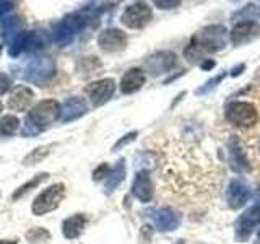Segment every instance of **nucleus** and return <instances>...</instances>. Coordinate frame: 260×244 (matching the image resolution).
I'll use <instances>...</instances> for the list:
<instances>
[{
    "mask_svg": "<svg viewBox=\"0 0 260 244\" xmlns=\"http://www.w3.org/2000/svg\"><path fill=\"white\" fill-rule=\"evenodd\" d=\"M228 39L230 33L223 24H208L190 39V43L184 49V55L189 62L197 64L199 60H205L207 54L221 51L228 44Z\"/></svg>",
    "mask_w": 260,
    "mask_h": 244,
    "instance_id": "nucleus-1",
    "label": "nucleus"
},
{
    "mask_svg": "<svg viewBox=\"0 0 260 244\" xmlns=\"http://www.w3.org/2000/svg\"><path fill=\"white\" fill-rule=\"evenodd\" d=\"M60 119V103L55 100H43L36 103L24 117L21 127L23 137H36Z\"/></svg>",
    "mask_w": 260,
    "mask_h": 244,
    "instance_id": "nucleus-2",
    "label": "nucleus"
},
{
    "mask_svg": "<svg viewBox=\"0 0 260 244\" xmlns=\"http://www.w3.org/2000/svg\"><path fill=\"white\" fill-rule=\"evenodd\" d=\"M57 75V64L51 55H35L20 69V77L36 86H47Z\"/></svg>",
    "mask_w": 260,
    "mask_h": 244,
    "instance_id": "nucleus-3",
    "label": "nucleus"
},
{
    "mask_svg": "<svg viewBox=\"0 0 260 244\" xmlns=\"http://www.w3.org/2000/svg\"><path fill=\"white\" fill-rule=\"evenodd\" d=\"M86 26H91L88 16L81 10L72 12L69 15H65L59 23H55V26L52 29V41L59 47H65Z\"/></svg>",
    "mask_w": 260,
    "mask_h": 244,
    "instance_id": "nucleus-4",
    "label": "nucleus"
},
{
    "mask_svg": "<svg viewBox=\"0 0 260 244\" xmlns=\"http://www.w3.org/2000/svg\"><path fill=\"white\" fill-rule=\"evenodd\" d=\"M52 38L49 36V33L41 31V29H32V31H20L16 35L12 43L8 44V55L16 59L24 52L36 54L39 51L46 49L51 44Z\"/></svg>",
    "mask_w": 260,
    "mask_h": 244,
    "instance_id": "nucleus-5",
    "label": "nucleus"
},
{
    "mask_svg": "<svg viewBox=\"0 0 260 244\" xmlns=\"http://www.w3.org/2000/svg\"><path fill=\"white\" fill-rule=\"evenodd\" d=\"M65 195H67V187H65L63 182H55V184L47 186L46 189L41 191L35 197V200H32L31 203L32 215L43 217L57 210L60 207V203L63 202Z\"/></svg>",
    "mask_w": 260,
    "mask_h": 244,
    "instance_id": "nucleus-6",
    "label": "nucleus"
},
{
    "mask_svg": "<svg viewBox=\"0 0 260 244\" xmlns=\"http://www.w3.org/2000/svg\"><path fill=\"white\" fill-rule=\"evenodd\" d=\"M226 119L236 127H252L257 124L258 112L252 103L234 101L226 108Z\"/></svg>",
    "mask_w": 260,
    "mask_h": 244,
    "instance_id": "nucleus-7",
    "label": "nucleus"
},
{
    "mask_svg": "<svg viewBox=\"0 0 260 244\" xmlns=\"http://www.w3.org/2000/svg\"><path fill=\"white\" fill-rule=\"evenodd\" d=\"M153 18V12L148 4L145 2H135L125 7L124 13L120 16V21L124 26L130 29H142L148 24Z\"/></svg>",
    "mask_w": 260,
    "mask_h": 244,
    "instance_id": "nucleus-8",
    "label": "nucleus"
},
{
    "mask_svg": "<svg viewBox=\"0 0 260 244\" xmlns=\"http://www.w3.org/2000/svg\"><path fill=\"white\" fill-rule=\"evenodd\" d=\"M85 93L88 95L93 108H101V106L108 103L114 96V93H116V81H114V78L94 80L85 86Z\"/></svg>",
    "mask_w": 260,
    "mask_h": 244,
    "instance_id": "nucleus-9",
    "label": "nucleus"
},
{
    "mask_svg": "<svg viewBox=\"0 0 260 244\" xmlns=\"http://www.w3.org/2000/svg\"><path fill=\"white\" fill-rule=\"evenodd\" d=\"M177 65V57L174 52L169 51H159L151 54L148 59L145 60L143 69L146 73H150L151 77H158L162 73L171 72Z\"/></svg>",
    "mask_w": 260,
    "mask_h": 244,
    "instance_id": "nucleus-10",
    "label": "nucleus"
},
{
    "mask_svg": "<svg viewBox=\"0 0 260 244\" xmlns=\"http://www.w3.org/2000/svg\"><path fill=\"white\" fill-rule=\"evenodd\" d=\"M260 36V24L255 20H242L236 23L231 33L230 39L234 46H244L255 41Z\"/></svg>",
    "mask_w": 260,
    "mask_h": 244,
    "instance_id": "nucleus-11",
    "label": "nucleus"
},
{
    "mask_svg": "<svg viewBox=\"0 0 260 244\" xmlns=\"http://www.w3.org/2000/svg\"><path fill=\"white\" fill-rule=\"evenodd\" d=\"M127 35L119 28H106L98 35V46L104 52H120L127 47Z\"/></svg>",
    "mask_w": 260,
    "mask_h": 244,
    "instance_id": "nucleus-12",
    "label": "nucleus"
},
{
    "mask_svg": "<svg viewBox=\"0 0 260 244\" xmlns=\"http://www.w3.org/2000/svg\"><path fill=\"white\" fill-rule=\"evenodd\" d=\"M258 223H260V202L247 208L242 214V217L238 220V225H236V236H238V239L241 241L249 239V236L254 233Z\"/></svg>",
    "mask_w": 260,
    "mask_h": 244,
    "instance_id": "nucleus-13",
    "label": "nucleus"
},
{
    "mask_svg": "<svg viewBox=\"0 0 260 244\" xmlns=\"http://www.w3.org/2000/svg\"><path fill=\"white\" fill-rule=\"evenodd\" d=\"M88 112V103L81 96H70L60 104V120L63 124H69L80 117H83Z\"/></svg>",
    "mask_w": 260,
    "mask_h": 244,
    "instance_id": "nucleus-14",
    "label": "nucleus"
},
{
    "mask_svg": "<svg viewBox=\"0 0 260 244\" xmlns=\"http://www.w3.org/2000/svg\"><path fill=\"white\" fill-rule=\"evenodd\" d=\"M35 100V92L26 86V85H16L10 96H8V101H7V106L8 109H12L15 112H24L29 109V106Z\"/></svg>",
    "mask_w": 260,
    "mask_h": 244,
    "instance_id": "nucleus-15",
    "label": "nucleus"
},
{
    "mask_svg": "<svg viewBox=\"0 0 260 244\" xmlns=\"http://www.w3.org/2000/svg\"><path fill=\"white\" fill-rule=\"evenodd\" d=\"M249 199H250V189L246 182L239 181V179H234V181L230 182V187H228L226 192V200L230 208L238 210L246 205V202Z\"/></svg>",
    "mask_w": 260,
    "mask_h": 244,
    "instance_id": "nucleus-16",
    "label": "nucleus"
},
{
    "mask_svg": "<svg viewBox=\"0 0 260 244\" xmlns=\"http://www.w3.org/2000/svg\"><path fill=\"white\" fill-rule=\"evenodd\" d=\"M153 182H151V177L148 174V171H138L135 174V179L132 182V194L134 197H137L140 202L146 203L153 199Z\"/></svg>",
    "mask_w": 260,
    "mask_h": 244,
    "instance_id": "nucleus-17",
    "label": "nucleus"
},
{
    "mask_svg": "<svg viewBox=\"0 0 260 244\" xmlns=\"http://www.w3.org/2000/svg\"><path fill=\"white\" fill-rule=\"evenodd\" d=\"M146 81V73L143 69H138V67H134V69H128L124 77L120 78V92L124 95H132V93H137L138 89H140Z\"/></svg>",
    "mask_w": 260,
    "mask_h": 244,
    "instance_id": "nucleus-18",
    "label": "nucleus"
},
{
    "mask_svg": "<svg viewBox=\"0 0 260 244\" xmlns=\"http://www.w3.org/2000/svg\"><path fill=\"white\" fill-rule=\"evenodd\" d=\"M153 222L156 225L159 231H173L179 225V217L174 210H171L168 207H162L153 211Z\"/></svg>",
    "mask_w": 260,
    "mask_h": 244,
    "instance_id": "nucleus-19",
    "label": "nucleus"
},
{
    "mask_svg": "<svg viewBox=\"0 0 260 244\" xmlns=\"http://www.w3.org/2000/svg\"><path fill=\"white\" fill-rule=\"evenodd\" d=\"M86 215L85 214H75L69 218H65L62 222V234L67 239H77L81 236L85 226H86Z\"/></svg>",
    "mask_w": 260,
    "mask_h": 244,
    "instance_id": "nucleus-20",
    "label": "nucleus"
},
{
    "mask_svg": "<svg viewBox=\"0 0 260 244\" xmlns=\"http://www.w3.org/2000/svg\"><path fill=\"white\" fill-rule=\"evenodd\" d=\"M23 31V20L18 15H8L5 18L0 20V36H2L4 43L10 44L12 39Z\"/></svg>",
    "mask_w": 260,
    "mask_h": 244,
    "instance_id": "nucleus-21",
    "label": "nucleus"
},
{
    "mask_svg": "<svg viewBox=\"0 0 260 244\" xmlns=\"http://www.w3.org/2000/svg\"><path fill=\"white\" fill-rule=\"evenodd\" d=\"M230 161H231V168L234 171H238V173L249 171V163L241 150V143H239L238 135H233L230 140Z\"/></svg>",
    "mask_w": 260,
    "mask_h": 244,
    "instance_id": "nucleus-22",
    "label": "nucleus"
},
{
    "mask_svg": "<svg viewBox=\"0 0 260 244\" xmlns=\"http://www.w3.org/2000/svg\"><path fill=\"white\" fill-rule=\"evenodd\" d=\"M125 173H127L125 160H124V158H120V160L116 163V166L111 168L108 177H106V186H104L106 194H111V192H114V191L117 189V187L122 184V181L125 179Z\"/></svg>",
    "mask_w": 260,
    "mask_h": 244,
    "instance_id": "nucleus-23",
    "label": "nucleus"
},
{
    "mask_svg": "<svg viewBox=\"0 0 260 244\" xmlns=\"http://www.w3.org/2000/svg\"><path fill=\"white\" fill-rule=\"evenodd\" d=\"M21 122L20 119L13 116V114H7V116L0 117V142L12 138L20 130Z\"/></svg>",
    "mask_w": 260,
    "mask_h": 244,
    "instance_id": "nucleus-24",
    "label": "nucleus"
},
{
    "mask_svg": "<svg viewBox=\"0 0 260 244\" xmlns=\"http://www.w3.org/2000/svg\"><path fill=\"white\" fill-rule=\"evenodd\" d=\"M54 146H55V143L36 146L35 150H31L26 157L23 158V166H35V165H39V163H43L49 155H51Z\"/></svg>",
    "mask_w": 260,
    "mask_h": 244,
    "instance_id": "nucleus-25",
    "label": "nucleus"
},
{
    "mask_svg": "<svg viewBox=\"0 0 260 244\" xmlns=\"http://www.w3.org/2000/svg\"><path fill=\"white\" fill-rule=\"evenodd\" d=\"M49 179V173H38L36 176H32L29 181H26L24 184H21L18 189H16L13 194H12V200H20L23 199L24 195L29 194L32 189H36V187H39L41 184H43L44 181H47Z\"/></svg>",
    "mask_w": 260,
    "mask_h": 244,
    "instance_id": "nucleus-26",
    "label": "nucleus"
},
{
    "mask_svg": "<svg viewBox=\"0 0 260 244\" xmlns=\"http://www.w3.org/2000/svg\"><path fill=\"white\" fill-rule=\"evenodd\" d=\"M24 238L31 244H43V242L51 241V233L43 226H35V228H29V230L24 233Z\"/></svg>",
    "mask_w": 260,
    "mask_h": 244,
    "instance_id": "nucleus-27",
    "label": "nucleus"
},
{
    "mask_svg": "<svg viewBox=\"0 0 260 244\" xmlns=\"http://www.w3.org/2000/svg\"><path fill=\"white\" fill-rule=\"evenodd\" d=\"M224 77H226V72H221V73H219L218 77H213V78H210V80L207 81V83L203 85V86H200V88H199V89H197V92H195V93H197V95H205V93H210L211 89H213L215 86H218L219 83H221V81H223V78H224Z\"/></svg>",
    "mask_w": 260,
    "mask_h": 244,
    "instance_id": "nucleus-28",
    "label": "nucleus"
},
{
    "mask_svg": "<svg viewBox=\"0 0 260 244\" xmlns=\"http://www.w3.org/2000/svg\"><path fill=\"white\" fill-rule=\"evenodd\" d=\"M109 171H111V168L108 163H101V165L93 171V181L98 182V181H101V179H106L109 174Z\"/></svg>",
    "mask_w": 260,
    "mask_h": 244,
    "instance_id": "nucleus-29",
    "label": "nucleus"
},
{
    "mask_svg": "<svg viewBox=\"0 0 260 244\" xmlns=\"http://www.w3.org/2000/svg\"><path fill=\"white\" fill-rule=\"evenodd\" d=\"M137 135H138V132H130V134L124 135L122 138H119V140H117L116 143H114L112 151H117L119 148H122V146H125V145H128L130 142H134L135 138H137Z\"/></svg>",
    "mask_w": 260,
    "mask_h": 244,
    "instance_id": "nucleus-30",
    "label": "nucleus"
},
{
    "mask_svg": "<svg viewBox=\"0 0 260 244\" xmlns=\"http://www.w3.org/2000/svg\"><path fill=\"white\" fill-rule=\"evenodd\" d=\"M16 8V2H8V0H0V20L5 16L12 15V12Z\"/></svg>",
    "mask_w": 260,
    "mask_h": 244,
    "instance_id": "nucleus-31",
    "label": "nucleus"
},
{
    "mask_svg": "<svg viewBox=\"0 0 260 244\" xmlns=\"http://www.w3.org/2000/svg\"><path fill=\"white\" fill-rule=\"evenodd\" d=\"M12 88V78L7 73H0V96L10 92Z\"/></svg>",
    "mask_w": 260,
    "mask_h": 244,
    "instance_id": "nucleus-32",
    "label": "nucleus"
},
{
    "mask_svg": "<svg viewBox=\"0 0 260 244\" xmlns=\"http://www.w3.org/2000/svg\"><path fill=\"white\" fill-rule=\"evenodd\" d=\"M154 5H156L158 8H162V10H169V8H174V7H179L181 5V2H179V0H171V2H162V0H156V2H154Z\"/></svg>",
    "mask_w": 260,
    "mask_h": 244,
    "instance_id": "nucleus-33",
    "label": "nucleus"
},
{
    "mask_svg": "<svg viewBox=\"0 0 260 244\" xmlns=\"http://www.w3.org/2000/svg\"><path fill=\"white\" fill-rule=\"evenodd\" d=\"M215 65V60H211V59H205L202 64H200V67L203 69V70H208V69H211Z\"/></svg>",
    "mask_w": 260,
    "mask_h": 244,
    "instance_id": "nucleus-34",
    "label": "nucleus"
},
{
    "mask_svg": "<svg viewBox=\"0 0 260 244\" xmlns=\"http://www.w3.org/2000/svg\"><path fill=\"white\" fill-rule=\"evenodd\" d=\"M244 69H246V65H244V64H239L238 67H234V69L231 70V75H233V77H238V75H241V72H242Z\"/></svg>",
    "mask_w": 260,
    "mask_h": 244,
    "instance_id": "nucleus-35",
    "label": "nucleus"
},
{
    "mask_svg": "<svg viewBox=\"0 0 260 244\" xmlns=\"http://www.w3.org/2000/svg\"><path fill=\"white\" fill-rule=\"evenodd\" d=\"M0 244H18V239H0Z\"/></svg>",
    "mask_w": 260,
    "mask_h": 244,
    "instance_id": "nucleus-36",
    "label": "nucleus"
},
{
    "mask_svg": "<svg viewBox=\"0 0 260 244\" xmlns=\"http://www.w3.org/2000/svg\"><path fill=\"white\" fill-rule=\"evenodd\" d=\"M2 111H4V104H2V101H0V114H2Z\"/></svg>",
    "mask_w": 260,
    "mask_h": 244,
    "instance_id": "nucleus-37",
    "label": "nucleus"
},
{
    "mask_svg": "<svg viewBox=\"0 0 260 244\" xmlns=\"http://www.w3.org/2000/svg\"><path fill=\"white\" fill-rule=\"evenodd\" d=\"M0 54H2V44H0Z\"/></svg>",
    "mask_w": 260,
    "mask_h": 244,
    "instance_id": "nucleus-38",
    "label": "nucleus"
},
{
    "mask_svg": "<svg viewBox=\"0 0 260 244\" xmlns=\"http://www.w3.org/2000/svg\"><path fill=\"white\" fill-rule=\"evenodd\" d=\"M258 241H260V230H258Z\"/></svg>",
    "mask_w": 260,
    "mask_h": 244,
    "instance_id": "nucleus-39",
    "label": "nucleus"
}]
</instances>
